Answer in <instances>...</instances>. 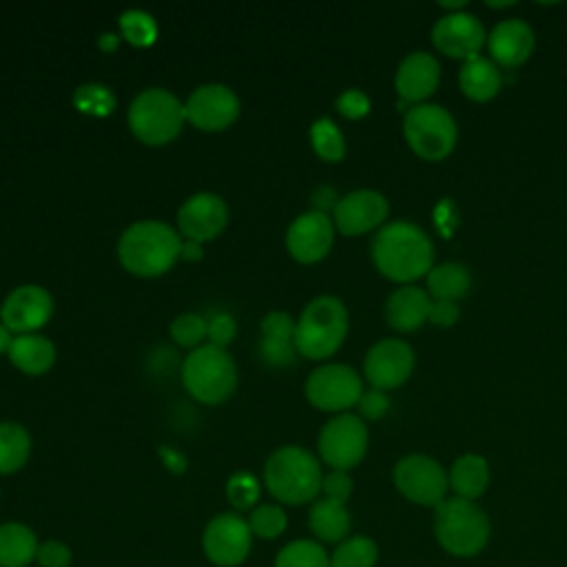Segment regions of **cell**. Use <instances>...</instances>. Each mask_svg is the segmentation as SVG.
Returning a JSON list of instances; mask_svg holds the SVG:
<instances>
[{
  "label": "cell",
  "mask_w": 567,
  "mask_h": 567,
  "mask_svg": "<svg viewBox=\"0 0 567 567\" xmlns=\"http://www.w3.org/2000/svg\"><path fill=\"white\" fill-rule=\"evenodd\" d=\"M310 144L326 162H339L346 155V140L341 128L330 117H319L310 126Z\"/></svg>",
  "instance_id": "cell-33"
},
{
  "label": "cell",
  "mask_w": 567,
  "mask_h": 567,
  "mask_svg": "<svg viewBox=\"0 0 567 567\" xmlns=\"http://www.w3.org/2000/svg\"><path fill=\"white\" fill-rule=\"evenodd\" d=\"M439 78L441 66L436 58L425 51H414L401 60L394 75V86L405 102L423 104L436 91Z\"/></svg>",
  "instance_id": "cell-21"
},
{
  "label": "cell",
  "mask_w": 567,
  "mask_h": 567,
  "mask_svg": "<svg viewBox=\"0 0 567 567\" xmlns=\"http://www.w3.org/2000/svg\"><path fill=\"white\" fill-rule=\"evenodd\" d=\"M38 538L33 529L22 523H2L0 525V567H27L35 560Z\"/></svg>",
  "instance_id": "cell-26"
},
{
  "label": "cell",
  "mask_w": 567,
  "mask_h": 567,
  "mask_svg": "<svg viewBox=\"0 0 567 567\" xmlns=\"http://www.w3.org/2000/svg\"><path fill=\"white\" fill-rule=\"evenodd\" d=\"M337 111L348 120H359L370 111V97L359 89H346L337 97Z\"/></svg>",
  "instance_id": "cell-41"
},
{
  "label": "cell",
  "mask_w": 567,
  "mask_h": 567,
  "mask_svg": "<svg viewBox=\"0 0 567 567\" xmlns=\"http://www.w3.org/2000/svg\"><path fill=\"white\" fill-rule=\"evenodd\" d=\"M120 35L133 47H151L157 38V22L144 9H126L120 20Z\"/></svg>",
  "instance_id": "cell-34"
},
{
  "label": "cell",
  "mask_w": 567,
  "mask_h": 567,
  "mask_svg": "<svg viewBox=\"0 0 567 567\" xmlns=\"http://www.w3.org/2000/svg\"><path fill=\"white\" fill-rule=\"evenodd\" d=\"M414 370V350L401 339L377 341L363 359V374L377 390L403 385Z\"/></svg>",
  "instance_id": "cell-17"
},
{
  "label": "cell",
  "mask_w": 567,
  "mask_h": 567,
  "mask_svg": "<svg viewBox=\"0 0 567 567\" xmlns=\"http://www.w3.org/2000/svg\"><path fill=\"white\" fill-rule=\"evenodd\" d=\"M308 523L312 534L326 543H341L350 532V514L346 505L328 498L315 501L308 514Z\"/></svg>",
  "instance_id": "cell-28"
},
{
  "label": "cell",
  "mask_w": 567,
  "mask_h": 567,
  "mask_svg": "<svg viewBox=\"0 0 567 567\" xmlns=\"http://www.w3.org/2000/svg\"><path fill=\"white\" fill-rule=\"evenodd\" d=\"M252 545V532L248 520L239 514H217L204 529L202 547L208 560L217 567H237L246 560Z\"/></svg>",
  "instance_id": "cell-12"
},
{
  "label": "cell",
  "mask_w": 567,
  "mask_h": 567,
  "mask_svg": "<svg viewBox=\"0 0 567 567\" xmlns=\"http://www.w3.org/2000/svg\"><path fill=\"white\" fill-rule=\"evenodd\" d=\"M115 102H117L115 93L106 84H100V82H86L73 91L75 109L86 115L106 117L109 113H113Z\"/></svg>",
  "instance_id": "cell-35"
},
{
  "label": "cell",
  "mask_w": 567,
  "mask_h": 567,
  "mask_svg": "<svg viewBox=\"0 0 567 567\" xmlns=\"http://www.w3.org/2000/svg\"><path fill=\"white\" fill-rule=\"evenodd\" d=\"M248 525H250L252 536H259L264 540H272V538H277L286 532L288 518H286V512L279 505H257L250 512Z\"/></svg>",
  "instance_id": "cell-37"
},
{
  "label": "cell",
  "mask_w": 567,
  "mask_h": 567,
  "mask_svg": "<svg viewBox=\"0 0 567 567\" xmlns=\"http://www.w3.org/2000/svg\"><path fill=\"white\" fill-rule=\"evenodd\" d=\"M275 567H330V556L317 540L299 538L281 547Z\"/></svg>",
  "instance_id": "cell-31"
},
{
  "label": "cell",
  "mask_w": 567,
  "mask_h": 567,
  "mask_svg": "<svg viewBox=\"0 0 567 567\" xmlns=\"http://www.w3.org/2000/svg\"><path fill=\"white\" fill-rule=\"evenodd\" d=\"M370 255L381 275L405 286L427 275L434 266V246L425 230L412 221L381 226L372 237Z\"/></svg>",
  "instance_id": "cell-1"
},
{
  "label": "cell",
  "mask_w": 567,
  "mask_h": 567,
  "mask_svg": "<svg viewBox=\"0 0 567 567\" xmlns=\"http://www.w3.org/2000/svg\"><path fill=\"white\" fill-rule=\"evenodd\" d=\"M53 315V297L44 286L20 284L16 286L0 306V321L13 334L38 332L49 323Z\"/></svg>",
  "instance_id": "cell-14"
},
{
  "label": "cell",
  "mask_w": 567,
  "mask_h": 567,
  "mask_svg": "<svg viewBox=\"0 0 567 567\" xmlns=\"http://www.w3.org/2000/svg\"><path fill=\"white\" fill-rule=\"evenodd\" d=\"M334 224L328 213L306 210L297 215L286 228V248L299 264L321 261L334 241Z\"/></svg>",
  "instance_id": "cell-16"
},
{
  "label": "cell",
  "mask_w": 567,
  "mask_h": 567,
  "mask_svg": "<svg viewBox=\"0 0 567 567\" xmlns=\"http://www.w3.org/2000/svg\"><path fill=\"white\" fill-rule=\"evenodd\" d=\"M171 337L175 343L184 346V348H199L206 339V332H208V326H206V317L199 315V312H182L177 315L173 321H171V328H168Z\"/></svg>",
  "instance_id": "cell-36"
},
{
  "label": "cell",
  "mask_w": 567,
  "mask_h": 567,
  "mask_svg": "<svg viewBox=\"0 0 567 567\" xmlns=\"http://www.w3.org/2000/svg\"><path fill=\"white\" fill-rule=\"evenodd\" d=\"M159 456H162V463H164L171 472H175V474L184 472L186 465H188L186 456H184L179 450L168 447V445H159Z\"/></svg>",
  "instance_id": "cell-45"
},
{
  "label": "cell",
  "mask_w": 567,
  "mask_h": 567,
  "mask_svg": "<svg viewBox=\"0 0 567 567\" xmlns=\"http://www.w3.org/2000/svg\"><path fill=\"white\" fill-rule=\"evenodd\" d=\"M321 481L323 472L317 456L301 445L277 447L264 465V483L279 503L312 501L321 492Z\"/></svg>",
  "instance_id": "cell-3"
},
{
  "label": "cell",
  "mask_w": 567,
  "mask_h": 567,
  "mask_svg": "<svg viewBox=\"0 0 567 567\" xmlns=\"http://www.w3.org/2000/svg\"><path fill=\"white\" fill-rule=\"evenodd\" d=\"M388 217V199L372 188H357L339 197L337 206L332 208V224L334 228L346 235H363L383 224Z\"/></svg>",
  "instance_id": "cell-18"
},
{
  "label": "cell",
  "mask_w": 567,
  "mask_h": 567,
  "mask_svg": "<svg viewBox=\"0 0 567 567\" xmlns=\"http://www.w3.org/2000/svg\"><path fill=\"white\" fill-rule=\"evenodd\" d=\"M348 334V310L334 295L310 299L295 319V348L306 359H328Z\"/></svg>",
  "instance_id": "cell-4"
},
{
  "label": "cell",
  "mask_w": 567,
  "mask_h": 567,
  "mask_svg": "<svg viewBox=\"0 0 567 567\" xmlns=\"http://www.w3.org/2000/svg\"><path fill=\"white\" fill-rule=\"evenodd\" d=\"M534 29L520 18L501 20L487 35L492 62L514 69L520 66L534 51Z\"/></svg>",
  "instance_id": "cell-22"
},
{
  "label": "cell",
  "mask_w": 567,
  "mask_h": 567,
  "mask_svg": "<svg viewBox=\"0 0 567 567\" xmlns=\"http://www.w3.org/2000/svg\"><path fill=\"white\" fill-rule=\"evenodd\" d=\"M259 357L270 368H286L295 363V319L286 310H270L259 323Z\"/></svg>",
  "instance_id": "cell-20"
},
{
  "label": "cell",
  "mask_w": 567,
  "mask_h": 567,
  "mask_svg": "<svg viewBox=\"0 0 567 567\" xmlns=\"http://www.w3.org/2000/svg\"><path fill=\"white\" fill-rule=\"evenodd\" d=\"M501 84H503V78L498 66L483 55L465 60L458 71V86L463 95L470 97L472 102H487L496 97L501 91Z\"/></svg>",
  "instance_id": "cell-25"
},
{
  "label": "cell",
  "mask_w": 567,
  "mask_h": 567,
  "mask_svg": "<svg viewBox=\"0 0 567 567\" xmlns=\"http://www.w3.org/2000/svg\"><path fill=\"white\" fill-rule=\"evenodd\" d=\"M126 122L140 142L148 146L168 144L186 122L184 102L164 86H146L131 100Z\"/></svg>",
  "instance_id": "cell-6"
},
{
  "label": "cell",
  "mask_w": 567,
  "mask_h": 567,
  "mask_svg": "<svg viewBox=\"0 0 567 567\" xmlns=\"http://www.w3.org/2000/svg\"><path fill=\"white\" fill-rule=\"evenodd\" d=\"M71 558V549L62 540H44L35 554L40 567H69Z\"/></svg>",
  "instance_id": "cell-42"
},
{
  "label": "cell",
  "mask_w": 567,
  "mask_h": 567,
  "mask_svg": "<svg viewBox=\"0 0 567 567\" xmlns=\"http://www.w3.org/2000/svg\"><path fill=\"white\" fill-rule=\"evenodd\" d=\"M321 492H323V498L346 505V501H348L350 494H352V478L348 476V472L332 470L330 474L323 476V481H321Z\"/></svg>",
  "instance_id": "cell-40"
},
{
  "label": "cell",
  "mask_w": 567,
  "mask_h": 567,
  "mask_svg": "<svg viewBox=\"0 0 567 567\" xmlns=\"http://www.w3.org/2000/svg\"><path fill=\"white\" fill-rule=\"evenodd\" d=\"M485 42L481 20L467 11H454L439 18L432 27V44L447 58L470 60L476 58Z\"/></svg>",
  "instance_id": "cell-19"
},
{
  "label": "cell",
  "mask_w": 567,
  "mask_h": 567,
  "mask_svg": "<svg viewBox=\"0 0 567 567\" xmlns=\"http://www.w3.org/2000/svg\"><path fill=\"white\" fill-rule=\"evenodd\" d=\"M403 137L408 146L427 162L445 159L456 146V122L441 104H414L403 117Z\"/></svg>",
  "instance_id": "cell-8"
},
{
  "label": "cell",
  "mask_w": 567,
  "mask_h": 567,
  "mask_svg": "<svg viewBox=\"0 0 567 567\" xmlns=\"http://www.w3.org/2000/svg\"><path fill=\"white\" fill-rule=\"evenodd\" d=\"M179 257H182L184 261H190V264H195V261L204 259V246H202L199 241H193V239H184V241H182V252H179Z\"/></svg>",
  "instance_id": "cell-47"
},
{
  "label": "cell",
  "mask_w": 567,
  "mask_h": 567,
  "mask_svg": "<svg viewBox=\"0 0 567 567\" xmlns=\"http://www.w3.org/2000/svg\"><path fill=\"white\" fill-rule=\"evenodd\" d=\"M434 534L439 545L452 556H474L489 538L487 514L467 498H443L434 507Z\"/></svg>",
  "instance_id": "cell-7"
},
{
  "label": "cell",
  "mask_w": 567,
  "mask_h": 567,
  "mask_svg": "<svg viewBox=\"0 0 567 567\" xmlns=\"http://www.w3.org/2000/svg\"><path fill=\"white\" fill-rule=\"evenodd\" d=\"M458 315H461V310H458L456 301L432 299L427 321L434 323V326H439V328H450V326H454V323L458 321Z\"/></svg>",
  "instance_id": "cell-44"
},
{
  "label": "cell",
  "mask_w": 567,
  "mask_h": 567,
  "mask_svg": "<svg viewBox=\"0 0 567 567\" xmlns=\"http://www.w3.org/2000/svg\"><path fill=\"white\" fill-rule=\"evenodd\" d=\"M430 295L416 286L396 288L385 301V319L399 332L421 328L430 317Z\"/></svg>",
  "instance_id": "cell-23"
},
{
  "label": "cell",
  "mask_w": 567,
  "mask_h": 567,
  "mask_svg": "<svg viewBox=\"0 0 567 567\" xmlns=\"http://www.w3.org/2000/svg\"><path fill=\"white\" fill-rule=\"evenodd\" d=\"M7 357L20 372H24L29 377H38L53 368L55 346L49 337H44L40 332L13 334Z\"/></svg>",
  "instance_id": "cell-24"
},
{
  "label": "cell",
  "mask_w": 567,
  "mask_h": 567,
  "mask_svg": "<svg viewBox=\"0 0 567 567\" xmlns=\"http://www.w3.org/2000/svg\"><path fill=\"white\" fill-rule=\"evenodd\" d=\"M11 341H13V332L0 321V354H7V352H9Z\"/></svg>",
  "instance_id": "cell-49"
},
{
  "label": "cell",
  "mask_w": 567,
  "mask_h": 567,
  "mask_svg": "<svg viewBox=\"0 0 567 567\" xmlns=\"http://www.w3.org/2000/svg\"><path fill=\"white\" fill-rule=\"evenodd\" d=\"M206 326H208V332H206L208 343L219 348H226L237 334V321L226 310H217L210 317H206Z\"/></svg>",
  "instance_id": "cell-39"
},
{
  "label": "cell",
  "mask_w": 567,
  "mask_h": 567,
  "mask_svg": "<svg viewBox=\"0 0 567 567\" xmlns=\"http://www.w3.org/2000/svg\"><path fill=\"white\" fill-rule=\"evenodd\" d=\"M179 374L188 394L206 405L224 403L235 392L239 381L230 352L208 341L186 354Z\"/></svg>",
  "instance_id": "cell-5"
},
{
  "label": "cell",
  "mask_w": 567,
  "mask_h": 567,
  "mask_svg": "<svg viewBox=\"0 0 567 567\" xmlns=\"http://www.w3.org/2000/svg\"><path fill=\"white\" fill-rule=\"evenodd\" d=\"M228 224V206L213 190H199L186 197L177 210V230L182 239L208 241L224 233Z\"/></svg>",
  "instance_id": "cell-15"
},
{
  "label": "cell",
  "mask_w": 567,
  "mask_h": 567,
  "mask_svg": "<svg viewBox=\"0 0 567 567\" xmlns=\"http://www.w3.org/2000/svg\"><path fill=\"white\" fill-rule=\"evenodd\" d=\"M117 44H120V35L113 33V31H104V33H100V38H97V47H100L104 53L115 51Z\"/></svg>",
  "instance_id": "cell-48"
},
{
  "label": "cell",
  "mask_w": 567,
  "mask_h": 567,
  "mask_svg": "<svg viewBox=\"0 0 567 567\" xmlns=\"http://www.w3.org/2000/svg\"><path fill=\"white\" fill-rule=\"evenodd\" d=\"M359 414L365 416V419H381L388 410H390V399L383 390H377V388H370V390H363L361 399H359Z\"/></svg>",
  "instance_id": "cell-43"
},
{
  "label": "cell",
  "mask_w": 567,
  "mask_h": 567,
  "mask_svg": "<svg viewBox=\"0 0 567 567\" xmlns=\"http://www.w3.org/2000/svg\"><path fill=\"white\" fill-rule=\"evenodd\" d=\"M450 487L456 492V496L474 501L478 498L489 483V467L487 461L478 454H463L452 463V470L447 474Z\"/></svg>",
  "instance_id": "cell-27"
},
{
  "label": "cell",
  "mask_w": 567,
  "mask_h": 567,
  "mask_svg": "<svg viewBox=\"0 0 567 567\" xmlns=\"http://www.w3.org/2000/svg\"><path fill=\"white\" fill-rule=\"evenodd\" d=\"M312 202H315V210H321V213H326L328 208H334L339 199L334 197V190H332V188H328V186H321V188H317V190H315V195H312Z\"/></svg>",
  "instance_id": "cell-46"
},
{
  "label": "cell",
  "mask_w": 567,
  "mask_h": 567,
  "mask_svg": "<svg viewBox=\"0 0 567 567\" xmlns=\"http://www.w3.org/2000/svg\"><path fill=\"white\" fill-rule=\"evenodd\" d=\"M306 399L323 412H346L363 394V381L346 363H326L315 368L303 383Z\"/></svg>",
  "instance_id": "cell-9"
},
{
  "label": "cell",
  "mask_w": 567,
  "mask_h": 567,
  "mask_svg": "<svg viewBox=\"0 0 567 567\" xmlns=\"http://www.w3.org/2000/svg\"><path fill=\"white\" fill-rule=\"evenodd\" d=\"M226 496L233 507L237 509H250L259 498V481L255 474L239 470L235 472L226 483Z\"/></svg>",
  "instance_id": "cell-38"
},
{
  "label": "cell",
  "mask_w": 567,
  "mask_h": 567,
  "mask_svg": "<svg viewBox=\"0 0 567 567\" xmlns=\"http://www.w3.org/2000/svg\"><path fill=\"white\" fill-rule=\"evenodd\" d=\"M239 109L237 93L221 82L199 84L184 102L186 122L199 131L228 128L239 117Z\"/></svg>",
  "instance_id": "cell-13"
},
{
  "label": "cell",
  "mask_w": 567,
  "mask_h": 567,
  "mask_svg": "<svg viewBox=\"0 0 567 567\" xmlns=\"http://www.w3.org/2000/svg\"><path fill=\"white\" fill-rule=\"evenodd\" d=\"M396 489L416 505L436 507L450 487L447 474L439 461L425 454H408L394 465Z\"/></svg>",
  "instance_id": "cell-11"
},
{
  "label": "cell",
  "mask_w": 567,
  "mask_h": 567,
  "mask_svg": "<svg viewBox=\"0 0 567 567\" xmlns=\"http://www.w3.org/2000/svg\"><path fill=\"white\" fill-rule=\"evenodd\" d=\"M425 277H427V295L432 299H445V301L461 299L472 284L470 270L456 261L432 266V270Z\"/></svg>",
  "instance_id": "cell-29"
},
{
  "label": "cell",
  "mask_w": 567,
  "mask_h": 567,
  "mask_svg": "<svg viewBox=\"0 0 567 567\" xmlns=\"http://www.w3.org/2000/svg\"><path fill=\"white\" fill-rule=\"evenodd\" d=\"M31 454V434L16 421H0V474L24 467Z\"/></svg>",
  "instance_id": "cell-30"
},
{
  "label": "cell",
  "mask_w": 567,
  "mask_h": 567,
  "mask_svg": "<svg viewBox=\"0 0 567 567\" xmlns=\"http://www.w3.org/2000/svg\"><path fill=\"white\" fill-rule=\"evenodd\" d=\"M182 235L162 219L128 224L117 239L120 264L137 277H157L175 266L182 252Z\"/></svg>",
  "instance_id": "cell-2"
},
{
  "label": "cell",
  "mask_w": 567,
  "mask_h": 567,
  "mask_svg": "<svg viewBox=\"0 0 567 567\" xmlns=\"http://www.w3.org/2000/svg\"><path fill=\"white\" fill-rule=\"evenodd\" d=\"M317 447L323 463L346 472L363 461L368 452V427L361 416L341 412L321 427Z\"/></svg>",
  "instance_id": "cell-10"
},
{
  "label": "cell",
  "mask_w": 567,
  "mask_h": 567,
  "mask_svg": "<svg viewBox=\"0 0 567 567\" xmlns=\"http://www.w3.org/2000/svg\"><path fill=\"white\" fill-rule=\"evenodd\" d=\"M377 545L368 536H350L337 545L330 556V567H374Z\"/></svg>",
  "instance_id": "cell-32"
}]
</instances>
